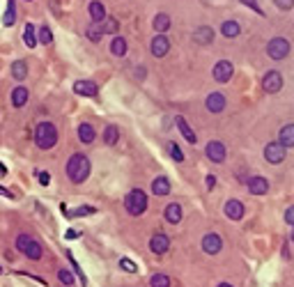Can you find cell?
<instances>
[{
  "label": "cell",
  "mask_w": 294,
  "mask_h": 287,
  "mask_svg": "<svg viewBox=\"0 0 294 287\" xmlns=\"http://www.w3.org/2000/svg\"><path fill=\"white\" fill-rule=\"evenodd\" d=\"M67 177L74 184H83L90 177V159L85 154H74L67 161Z\"/></svg>",
  "instance_id": "obj_1"
},
{
  "label": "cell",
  "mask_w": 294,
  "mask_h": 287,
  "mask_svg": "<svg viewBox=\"0 0 294 287\" xmlns=\"http://www.w3.org/2000/svg\"><path fill=\"white\" fill-rule=\"evenodd\" d=\"M35 143L39 150H51L53 145L58 143V129L51 122H39L35 129Z\"/></svg>",
  "instance_id": "obj_2"
},
{
  "label": "cell",
  "mask_w": 294,
  "mask_h": 287,
  "mask_svg": "<svg viewBox=\"0 0 294 287\" xmlns=\"http://www.w3.org/2000/svg\"><path fill=\"white\" fill-rule=\"evenodd\" d=\"M16 250L23 253L28 260H42V246L39 242H35L30 234H19L16 237Z\"/></svg>",
  "instance_id": "obj_3"
},
{
  "label": "cell",
  "mask_w": 294,
  "mask_h": 287,
  "mask_svg": "<svg viewBox=\"0 0 294 287\" xmlns=\"http://www.w3.org/2000/svg\"><path fill=\"white\" fill-rule=\"evenodd\" d=\"M124 207H127V212L131 214V216H140V214H145V209H147V196H145L140 189L129 191V196L124 198Z\"/></svg>",
  "instance_id": "obj_4"
},
{
  "label": "cell",
  "mask_w": 294,
  "mask_h": 287,
  "mask_svg": "<svg viewBox=\"0 0 294 287\" xmlns=\"http://www.w3.org/2000/svg\"><path fill=\"white\" fill-rule=\"evenodd\" d=\"M267 53H269V58H273V60H283V58H287V53H290V42L283 37H273L269 44H267Z\"/></svg>",
  "instance_id": "obj_5"
},
{
  "label": "cell",
  "mask_w": 294,
  "mask_h": 287,
  "mask_svg": "<svg viewBox=\"0 0 294 287\" xmlns=\"http://www.w3.org/2000/svg\"><path fill=\"white\" fill-rule=\"evenodd\" d=\"M262 88L269 92V94L280 92V88H283V76H280L278 71H267V76L262 78Z\"/></svg>",
  "instance_id": "obj_6"
},
{
  "label": "cell",
  "mask_w": 294,
  "mask_h": 287,
  "mask_svg": "<svg viewBox=\"0 0 294 287\" xmlns=\"http://www.w3.org/2000/svg\"><path fill=\"white\" fill-rule=\"evenodd\" d=\"M264 159L269 161V163H280V161L285 159V147L280 143H269L264 147Z\"/></svg>",
  "instance_id": "obj_7"
},
{
  "label": "cell",
  "mask_w": 294,
  "mask_h": 287,
  "mask_svg": "<svg viewBox=\"0 0 294 287\" xmlns=\"http://www.w3.org/2000/svg\"><path fill=\"white\" fill-rule=\"evenodd\" d=\"M221 246H223V242H221L219 234L209 232V234H204L203 237V250L207 253V255H216V253L221 250Z\"/></svg>",
  "instance_id": "obj_8"
},
{
  "label": "cell",
  "mask_w": 294,
  "mask_h": 287,
  "mask_svg": "<svg viewBox=\"0 0 294 287\" xmlns=\"http://www.w3.org/2000/svg\"><path fill=\"white\" fill-rule=\"evenodd\" d=\"M232 62H227V60H221L216 62V67H214V78L219 81V83H227L230 81V76H232Z\"/></svg>",
  "instance_id": "obj_9"
},
{
  "label": "cell",
  "mask_w": 294,
  "mask_h": 287,
  "mask_svg": "<svg viewBox=\"0 0 294 287\" xmlns=\"http://www.w3.org/2000/svg\"><path fill=\"white\" fill-rule=\"evenodd\" d=\"M168 248H170V239H168L166 234L157 232V234H154V237L150 239V250H152V253H157V255H163Z\"/></svg>",
  "instance_id": "obj_10"
},
{
  "label": "cell",
  "mask_w": 294,
  "mask_h": 287,
  "mask_svg": "<svg viewBox=\"0 0 294 287\" xmlns=\"http://www.w3.org/2000/svg\"><path fill=\"white\" fill-rule=\"evenodd\" d=\"M168 48H170V42H168V37H163V35H157V37L152 39V46L150 51L154 58H163V55L168 53Z\"/></svg>",
  "instance_id": "obj_11"
},
{
  "label": "cell",
  "mask_w": 294,
  "mask_h": 287,
  "mask_svg": "<svg viewBox=\"0 0 294 287\" xmlns=\"http://www.w3.org/2000/svg\"><path fill=\"white\" fill-rule=\"evenodd\" d=\"M207 159H211L214 163H221V161L226 159V145L219 143V140H211L207 145Z\"/></svg>",
  "instance_id": "obj_12"
},
{
  "label": "cell",
  "mask_w": 294,
  "mask_h": 287,
  "mask_svg": "<svg viewBox=\"0 0 294 287\" xmlns=\"http://www.w3.org/2000/svg\"><path fill=\"white\" fill-rule=\"evenodd\" d=\"M204 106H207L209 113H221L226 108V97L221 92H211L209 97H207V101H204Z\"/></svg>",
  "instance_id": "obj_13"
},
{
  "label": "cell",
  "mask_w": 294,
  "mask_h": 287,
  "mask_svg": "<svg viewBox=\"0 0 294 287\" xmlns=\"http://www.w3.org/2000/svg\"><path fill=\"white\" fill-rule=\"evenodd\" d=\"M74 92L81 94V97H97L99 88H97V83H92V81H76Z\"/></svg>",
  "instance_id": "obj_14"
},
{
  "label": "cell",
  "mask_w": 294,
  "mask_h": 287,
  "mask_svg": "<svg viewBox=\"0 0 294 287\" xmlns=\"http://www.w3.org/2000/svg\"><path fill=\"white\" fill-rule=\"evenodd\" d=\"M226 216L232 221H242L244 219V204L239 200H227L226 202Z\"/></svg>",
  "instance_id": "obj_15"
},
{
  "label": "cell",
  "mask_w": 294,
  "mask_h": 287,
  "mask_svg": "<svg viewBox=\"0 0 294 287\" xmlns=\"http://www.w3.org/2000/svg\"><path fill=\"white\" fill-rule=\"evenodd\" d=\"M249 191L253 196H264L267 191H269V181L264 179V177H250L249 179Z\"/></svg>",
  "instance_id": "obj_16"
},
{
  "label": "cell",
  "mask_w": 294,
  "mask_h": 287,
  "mask_svg": "<svg viewBox=\"0 0 294 287\" xmlns=\"http://www.w3.org/2000/svg\"><path fill=\"white\" fill-rule=\"evenodd\" d=\"M97 138V133H94V127L92 124H88V122H83L81 127H78V140L85 145H90L92 140Z\"/></svg>",
  "instance_id": "obj_17"
},
{
  "label": "cell",
  "mask_w": 294,
  "mask_h": 287,
  "mask_svg": "<svg viewBox=\"0 0 294 287\" xmlns=\"http://www.w3.org/2000/svg\"><path fill=\"white\" fill-rule=\"evenodd\" d=\"M28 104V90L23 88V85H19V88H14L12 90V106L14 108H21Z\"/></svg>",
  "instance_id": "obj_18"
},
{
  "label": "cell",
  "mask_w": 294,
  "mask_h": 287,
  "mask_svg": "<svg viewBox=\"0 0 294 287\" xmlns=\"http://www.w3.org/2000/svg\"><path fill=\"white\" fill-rule=\"evenodd\" d=\"M90 19H92V23H101L106 19V7L99 2V0H92L90 2Z\"/></svg>",
  "instance_id": "obj_19"
},
{
  "label": "cell",
  "mask_w": 294,
  "mask_h": 287,
  "mask_svg": "<svg viewBox=\"0 0 294 287\" xmlns=\"http://www.w3.org/2000/svg\"><path fill=\"white\" fill-rule=\"evenodd\" d=\"M280 140L278 143L283 147H294V124H285V127L280 129Z\"/></svg>",
  "instance_id": "obj_20"
},
{
  "label": "cell",
  "mask_w": 294,
  "mask_h": 287,
  "mask_svg": "<svg viewBox=\"0 0 294 287\" xmlns=\"http://www.w3.org/2000/svg\"><path fill=\"white\" fill-rule=\"evenodd\" d=\"M175 122H177V127H180L181 136L186 138V140H189L191 145H196V140H198V138H196V133H193V129H191L189 124H186V120H184V117H181V115H180V117H175Z\"/></svg>",
  "instance_id": "obj_21"
},
{
  "label": "cell",
  "mask_w": 294,
  "mask_h": 287,
  "mask_svg": "<svg viewBox=\"0 0 294 287\" xmlns=\"http://www.w3.org/2000/svg\"><path fill=\"white\" fill-rule=\"evenodd\" d=\"M152 191H154L157 196H168V193H170V181H168V177H157V179L152 181Z\"/></svg>",
  "instance_id": "obj_22"
},
{
  "label": "cell",
  "mask_w": 294,
  "mask_h": 287,
  "mask_svg": "<svg viewBox=\"0 0 294 287\" xmlns=\"http://www.w3.org/2000/svg\"><path fill=\"white\" fill-rule=\"evenodd\" d=\"M193 39H196L198 44H209L211 39H214V30L207 28V25H203V28H198V30L193 32Z\"/></svg>",
  "instance_id": "obj_23"
},
{
  "label": "cell",
  "mask_w": 294,
  "mask_h": 287,
  "mask_svg": "<svg viewBox=\"0 0 294 287\" xmlns=\"http://www.w3.org/2000/svg\"><path fill=\"white\" fill-rule=\"evenodd\" d=\"M166 221L168 223H173V225L181 221V207L177 202H173V204H168L166 207Z\"/></svg>",
  "instance_id": "obj_24"
},
{
  "label": "cell",
  "mask_w": 294,
  "mask_h": 287,
  "mask_svg": "<svg viewBox=\"0 0 294 287\" xmlns=\"http://www.w3.org/2000/svg\"><path fill=\"white\" fill-rule=\"evenodd\" d=\"M23 42H25L28 48H35V46H37V35H35V25H32V23L25 25V30H23Z\"/></svg>",
  "instance_id": "obj_25"
},
{
  "label": "cell",
  "mask_w": 294,
  "mask_h": 287,
  "mask_svg": "<svg viewBox=\"0 0 294 287\" xmlns=\"http://www.w3.org/2000/svg\"><path fill=\"white\" fill-rule=\"evenodd\" d=\"M154 30H157V32L170 30V16H168V14H157V16H154Z\"/></svg>",
  "instance_id": "obj_26"
},
{
  "label": "cell",
  "mask_w": 294,
  "mask_h": 287,
  "mask_svg": "<svg viewBox=\"0 0 294 287\" xmlns=\"http://www.w3.org/2000/svg\"><path fill=\"white\" fill-rule=\"evenodd\" d=\"M12 76H14L16 81H23V78L28 76V65L23 60H16L14 65H12Z\"/></svg>",
  "instance_id": "obj_27"
},
{
  "label": "cell",
  "mask_w": 294,
  "mask_h": 287,
  "mask_svg": "<svg viewBox=\"0 0 294 287\" xmlns=\"http://www.w3.org/2000/svg\"><path fill=\"white\" fill-rule=\"evenodd\" d=\"M16 21V5H14V0H7V12H5V16H2V25H14Z\"/></svg>",
  "instance_id": "obj_28"
},
{
  "label": "cell",
  "mask_w": 294,
  "mask_h": 287,
  "mask_svg": "<svg viewBox=\"0 0 294 287\" xmlns=\"http://www.w3.org/2000/svg\"><path fill=\"white\" fill-rule=\"evenodd\" d=\"M221 32H223L226 37H237V35L242 32V28H239V23L237 21H226L223 23V28H221Z\"/></svg>",
  "instance_id": "obj_29"
},
{
  "label": "cell",
  "mask_w": 294,
  "mask_h": 287,
  "mask_svg": "<svg viewBox=\"0 0 294 287\" xmlns=\"http://www.w3.org/2000/svg\"><path fill=\"white\" fill-rule=\"evenodd\" d=\"M111 53L117 55V58H122V55L127 53V42H124L122 37H115L113 44H111Z\"/></svg>",
  "instance_id": "obj_30"
},
{
  "label": "cell",
  "mask_w": 294,
  "mask_h": 287,
  "mask_svg": "<svg viewBox=\"0 0 294 287\" xmlns=\"http://www.w3.org/2000/svg\"><path fill=\"white\" fill-rule=\"evenodd\" d=\"M85 35H88V39H92V42H99V39L104 37V28H101V23H92Z\"/></svg>",
  "instance_id": "obj_31"
},
{
  "label": "cell",
  "mask_w": 294,
  "mask_h": 287,
  "mask_svg": "<svg viewBox=\"0 0 294 287\" xmlns=\"http://www.w3.org/2000/svg\"><path fill=\"white\" fill-rule=\"evenodd\" d=\"M117 138H120V131H117V127H106V131H104V140H106V145H115L117 143Z\"/></svg>",
  "instance_id": "obj_32"
},
{
  "label": "cell",
  "mask_w": 294,
  "mask_h": 287,
  "mask_svg": "<svg viewBox=\"0 0 294 287\" xmlns=\"http://www.w3.org/2000/svg\"><path fill=\"white\" fill-rule=\"evenodd\" d=\"M37 42H39V44H51V42H53V32H51L48 25H42V28H39Z\"/></svg>",
  "instance_id": "obj_33"
},
{
  "label": "cell",
  "mask_w": 294,
  "mask_h": 287,
  "mask_svg": "<svg viewBox=\"0 0 294 287\" xmlns=\"http://www.w3.org/2000/svg\"><path fill=\"white\" fill-rule=\"evenodd\" d=\"M62 212L67 214V216H71V219H76V216H90V214H94L97 209H94V207H78L74 212H67V209H62Z\"/></svg>",
  "instance_id": "obj_34"
},
{
  "label": "cell",
  "mask_w": 294,
  "mask_h": 287,
  "mask_svg": "<svg viewBox=\"0 0 294 287\" xmlns=\"http://www.w3.org/2000/svg\"><path fill=\"white\" fill-rule=\"evenodd\" d=\"M67 257H69V262H71V266H74V271H76V276H78V280H81V285H88V278H85V273H83V269L78 266V262L74 260V255L67 250Z\"/></svg>",
  "instance_id": "obj_35"
},
{
  "label": "cell",
  "mask_w": 294,
  "mask_h": 287,
  "mask_svg": "<svg viewBox=\"0 0 294 287\" xmlns=\"http://www.w3.org/2000/svg\"><path fill=\"white\" fill-rule=\"evenodd\" d=\"M168 154L173 156L177 163H181L184 161V154H181V150H180V145H175V143H168Z\"/></svg>",
  "instance_id": "obj_36"
},
{
  "label": "cell",
  "mask_w": 294,
  "mask_h": 287,
  "mask_svg": "<svg viewBox=\"0 0 294 287\" xmlns=\"http://www.w3.org/2000/svg\"><path fill=\"white\" fill-rule=\"evenodd\" d=\"M152 287H170V278L163 273H157V276H152Z\"/></svg>",
  "instance_id": "obj_37"
},
{
  "label": "cell",
  "mask_w": 294,
  "mask_h": 287,
  "mask_svg": "<svg viewBox=\"0 0 294 287\" xmlns=\"http://www.w3.org/2000/svg\"><path fill=\"white\" fill-rule=\"evenodd\" d=\"M58 278H60L62 285H71V283H74V276H71V271H67V269H60V271H58Z\"/></svg>",
  "instance_id": "obj_38"
},
{
  "label": "cell",
  "mask_w": 294,
  "mask_h": 287,
  "mask_svg": "<svg viewBox=\"0 0 294 287\" xmlns=\"http://www.w3.org/2000/svg\"><path fill=\"white\" fill-rule=\"evenodd\" d=\"M120 266H122V269H124V271H129V273L138 271V266L134 265V262H131V260H129V257H122V260H120Z\"/></svg>",
  "instance_id": "obj_39"
},
{
  "label": "cell",
  "mask_w": 294,
  "mask_h": 287,
  "mask_svg": "<svg viewBox=\"0 0 294 287\" xmlns=\"http://www.w3.org/2000/svg\"><path fill=\"white\" fill-rule=\"evenodd\" d=\"M101 28H104V32H117V21L115 19H106V23Z\"/></svg>",
  "instance_id": "obj_40"
},
{
  "label": "cell",
  "mask_w": 294,
  "mask_h": 287,
  "mask_svg": "<svg viewBox=\"0 0 294 287\" xmlns=\"http://www.w3.org/2000/svg\"><path fill=\"white\" fill-rule=\"evenodd\" d=\"M276 2V7H280V9H292V5H294V0H273Z\"/></svg>",
  "instance_id": "obj_41"
},
{
  "label": "cell",
  "mask_w": 294,
  "mask_h": 287,
  "mask_svg": "<svg viewBox=\"0 0 294 287\" xmlns=\"http://www.w3.org/2000/svg\"><path fill=\"white\" fill-rule=\"evenodd\" d=\"M48 181H51V175H48V173H39V184H42V186H48Z\"/></svg>",
  "instance_id": "obj_42"
},
{
  "label": "cell",
  "mask_w": 294,
  "mask_h": 287,
  "mask_svg": "<svg viewBox=\"0 0 294 287\" xmlns=\"http://www.w3.org/2000/svg\"><path fill=\"white\" fill-rule=\"evenodd\" d=\"M285 223H290V225H294V207H290L285 212Z\"/></svg>",
  "instance_id": "obj_43"
},
{
  "label": "cell",
  "mask_w": 294,
  "mask_h": 287,
  "mask_svg": "<svg viewBox=\"0 0 294 287\" xmlns=\"http://www.w3.org/2000/svg\"><path fill=\"white\" fill-rule=\"evenodd\" d=\"M242 2H244V5H250V7H253V9H255V12H257V14H262V9H260V5H257V2H255V0H242Z\"/></svg>",
  "instance_id": "obj_44"
},
{
  "label": "cell",
  "mask_w": 294,
  "mask_h": 287,
  "mask_svg": "<svg viewBox=\"0 0 294 287\" xmlns=\"http://www.w3.org/2000/svg\"><path fill=\"white\" fill-rule=\"evenodd\" d=\"M214 184H216V177H214V175H209V177H207V186H209V189H214Z\"/></svg>",
  "instance_id": "obj_45"
},
{
  "label": "cell",
  "mask_w": 294,
  "mask_h": 287,
  "mask_svg": "<svg viewBox=\"0 0 294 287\" xmlns=\"http://www.w3.org/2000/svg\"><path fill=\"white\" fill-rule=\"evenodd\" d=\"M65 237H67V239H76V237H78V232H76V230H67V234H65Z\"/></svg>",
  "instance_id": "obj_46"
},
{
  "label": "cell",
  "mask_w": 294,
  "mask_h": 287,
  "mask_svg": "<svg viewBox=\"0 0 294 287\" xmlns=\"http://www.w3.org/2000/svg\"><path fill=\"white\" fill-rule=\"evenodd\" d=\"M0 196H5V198H14V196H12V193H9L7 189H2V186H0Z\"/></svg>",
  "instance_id": "obj_47"
},
{
  "label": "cell",
  "mask_w": 294,
  "mask_h": 287,
  "mask_svg": "<svg viewBox=\"0 0 294 287\" xmlns=\"http://www.w3.org/2000/svg\"><path fill=\"white\" fill-rule=\"evenodd\" d=\"M7 175V168H5V163H0V177H5Z\"/></svg>",
  "instance_id": "obj_48"
},
{
  "label": "cell",
  "mask_w": 294,
  "mask_h": 287,
  "mask_svg": "<svg viewBox=\"0 0 294 287\" xmlns=\"http://www.w3.org/2000/svg\"><path fill=\"white\" fill-rule=\"evenodd\" d=\"M219 287H232V285H230V283H221Z\"/></svg>",
  "instance_id": "obj_49"
},
{
  "label": "cell",
  "mask_w": 294,
  "mask_h": 287,
  "mask_svg": "<svg viewBox=\"0 0 294 287\" xmlns=\"http://www.w3.org/2000/svg\"><path fill=\"white\" fill-rule=\"evenodd\" d=\"M292 242H294V230H292Z\"/></svg>",
  "instance_id": "obj_50"
},
{
  "label": "cell",
  "mask_w": 294,
  "mask_h": 287,
  "mask_svg": "<svg viewBox=\"0 0 294 287\" xmlns=\"http://www.w3.org/2000/svg\"><path fill=\"white\" fill-rule=\"evenodd\" d=\"M0 273H2V266H0Z\"/></svg>",
  "instance_id": "obj_51"
}]
</instances>
